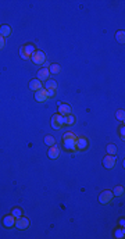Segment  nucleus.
Returning a JSON list of instances; mask_svg holds the SVG:
<instances>
[{"label":"nucleus","mask_w":125,"mask_h":239,"mask_svg":"<svg viewBox=\"0 0 125 239\" xmlns=\"http://www.w3.org/2000/svg\"><path fill=\"white\" fill-rule=\"evenodd\" d=\"M31 60H32L33 64H36V66H43V63L46 61V53L42 52V50H36V52L32 54Z\"/></svg>","instance_id":"nucleus-1"},{"label":"nucleus","mask_w":125,"mask_h":239,"mask_svg":"<svg viewBox=\"0 0 125 239\" xmlns=\"http://www.w3.org/2000/svg\"><path fill=\"white\" fill-rule=\"evenodd\" d=\"M113 199H114V193H113L111 190H103L99 196L100 204H107V203H110Z\"/></svg>","instance_id":"nucleus-2"},{"label":"nucleus","mask_w":125,"mask_h":239,"mask_svg":"<svg viewBox=\"0 0 125 239\" xmlns=\"http://www.w3.org/2000/svg\"><path fill=\"white\" fill-rule=\"evenodd\" d=\"M62 125H64V115L61 114H54L52 117V127L54 128V129H59V128H61Z\"/></svg>","instance_id":"nucleus-3"},{"label":"nucleus","mask_w":125,"mask_h":239,"mask_svg":"<svg viewBox=\"0 0 125 239\" xmlns=\"http://www.w3.org/2000/svg\"><path fill=\"white\" fill-rule=\"evenodd\" d=\"M115 163H117V157L113 156V154H107V156L103 159V166H104L106 168H109V170L115 167Z\"/></svg>","instance_id":"nucleus-4"},{"label":"nucleus","mask_w":125,"mask_h":239,"mask_svg":"<svg viewBox=\"0 0 125 239\" xmlns=\"http://www.w3.org/2000/svg\"><path fill=\"white\" fill-rule=\"evenodd\" d=\"M14 227H17V228L21 229V231H22V229H26L28 227H29V220L26 218V217L21 216L20 218L15 220V225H14Z\"/></svg>","instance_id":"nucleus-5"},{"label":"nucleus","mask_w":125,"mask_h":239,"mask_svg":"<svg viewBox=\"0 0 125 239\" xmlns=\"http://www.w3.org/2000/svg\"><path fill=\"white\" fill-rule=\"evenodd\" d=\"M35 99H36V102H39V103L46 102L47 99H49V96H47V90L45 88L36 90V92H35Z\"/></svg>","instance_id":"nucleus-6"},{"label":"nucleus","mask_w":125,"mask_h":239,"mask_svg":"<svg viewBox=\"0 0 125 239\" xmlns=\"http://www.w3.org/2000/svg\"><path fill=\"white\" fill-rule=\"evenodd\" d=\"M88 145H89V142H88V139H86V138H83V136L76 138V141H75L76 150H85V149L88 148Z\"/></svg>","instance_id":"nucleus-7"},{"label":"nucleus","mask_w":125,"mask_h":239,"mask_svg":"<svg viewBox=\"0 0 125 239\" xmlns=\"http://www.w3.org/2000/svg\"><path fill=\"white\" fill-rule=\"evenodd\" d=\"M38 79H39L40 82L42 81H45L46 82L47 79H50V71H49V68H40L39 71H38Z\"/></svg>","instance_id":"nucleus-8"},{"label":"nucleus","mask_w":125,"mask_h":239,"mask_svg":"<svg viewBox=\"0 0 125 239\" xmlns=\"http://www.w3.org/2000/svg\"><path fill=\"white\" fill-rule=\"evenodd\" d=\"M47 156H49L50 159H53V160H56V159H59V156H60V148L59 146H50V149H49V152H47Z\"/></svg>","instance_id":"nucleus-9"},{"label":"nucleus","mask_w":125,"mask_h":239,"mask_svg":"<svg viewBox=\"0 0 125 239\" xmlns=\"http://www.w3.org/2000/svg\"><path fill=\"white\" fill-rule=\"evenodd\" d=\"M75 141L76 139H62V145H64V148L67 150H76V146H75Z\"/></svg>","instance_id":"nucleus-10"},{"label":"nucleus","mask_w":125,"mask_h":239,"mask_svg":"<svg viewBox=\"0 0 125 239\" xmlns=\"http://www.w3.org/2000/svg\"><path fill=\"white\" fill-rule=\"evenodd\" d=\"M3 225L6 227V228H13L14 225H15V217L14 216H6L3 218Z\"/></svg>","instance_id":"nucleus-11"},{"label":"nucleus","mask_w":125,"mask_h":239,"mask_svg":"<svg viewBox=\"0 0 125 239\" xmlns=\"http://www.w3.org/2000/svg\"><path fill=\"white\" fill-rule=\"evenodd\" d=\"M59 114H61V115H68V114H71V107H69V104L59 103Z\"/></svg>","instance_id":"nucleus-12"},{"label":"nucleus","mask_w":125,"mask_h":239,"mask_svg":"<svg viewBox=\"0 0 125 239\" xmlns=\"http://www.w3.org/2000/svg\"><path fill=\"white\" fill-rule=\"evenodd\" d=\"M43 88V85H42V82L39 81V79H32V81L29 82V89L32 92H36V90H39V89H42Z\"/></svg>","instance_id":"nucleus-13"},{"label":"nucleus","mask_w":125,"mask_h":239,"mask_svg":"<svg viewBox=\"0 0 125 239\" xmlns=\"http://www.w3.org/2000/svg\"><path fill=\"white\" fill-rule=\"evenodd\" d=\"M11 32H13L11 26H8V25H0V35L3 36L4 39H6L7 36H10Z\"/></svg>","instance_id":"nucleus-14"},{"label":"nucleus","mask_w":125,"mask_h":239,"mask_svg":"<svg viewBox=\"0 0 125 239\" xmlns=\"http://www.w3.org/2000/svg\"><path fill=\"white\" fill-rule=\"evenodd\" d=\"M115 40L118 43H122V45L125 43V31L124 29H120L115 32Z\"/></svg>","instance_id":"nucleus-15"},{"label":"nucleus","mask_w":125,"mask_h":239,"mask_svg":"<svg viewBox=\"0 0 125 239\" xmlns=\"http://www.w3.org/2000/svg\"><path fill=\"white\" fill-rule=\"evenodd\" d=\"M49 71H50V75H56V74H59L60 71H61V67H60V64H57V63H53V64H50L49 67Z\"/></svg>","instance_id":"nucleus-16"},{"label":"nucleus","mask_w":125,"mask_h":239,"mask_svg":"<svg viewBox=\"0 0 125 239\" xmlns=\"http://www.w3.org/2000/svg\"><path fill=\"white\" fill-rule=\"evenodd\" d=\"M22 47H24L25 53H26V54H28L29 57H32V54H33L35 52H36V49H35V46H33V45H24Z\"/></svg>","instance_id":"nucleus-17"},{"label":"nucleus","mask_w":125,"mask_h":239,"mask_svg":"<svg viewBox=\"0 0 125 239\" xmlns=\"http://www.w3.org/2000/svg\"><path fill=\"white\" fill-rule=\"evenodd\" d=\"M45 89H57V82L54 79H47L45 82Z\"/></svg>","instance_id":"nucleus-18"},{"label":"nucleus","mask_w":125,"mask_h":239,"mask_svg":"<svg viewBox=\"0 0 125 239\" xmlns=\"http://www.w3.org/2000/svg\"><path fill=\"white\" fill-rule=\"evenodd\" d=\"M45 145H47V146H54V145H56V139H54V136H52V135H46V136H45Z\"/></svg>","instance_id":"nucleus-19"},{"label":"nucleus","mask_w":125,"mask_h":239,"mask_svg":"<svg viewBox=\"0 0 125 239\" xmlns=\"http://www.w3.org/2000/svg\"><path fill=\"white\" fill-rule=\"evenodd\" d=\"M75 122V117L73 114L64 115V125H73Z\"/></svg>","instance_id":"nucleus-20"},{"label":"nucleus","mask_w":125,"mask_h":239,"mask_svg":"<svg viewBox=\"0 0 125 239\" xmlns=\"http://www.w3.org/2000/svg\"><path fill=\"white\" fill-rule=\"evenodd\" d=\"M113 193H114V196H122L124 195V186L122 185H118V186H115L114 190H113Z\"/></svg>","instance_id":"nucleus-21"},{"label":"nucleus","mask_w":125,"mask_h":239,"mask_svg":"<svg viewBox=\"0 0 125 239\" xmlns=\"http://www.w3.org/2000/svg\"><path fill=\"white\" fill-rule=\"evenodd\" d=\"M115 117H117V120L121 122L125 121V111L122 110V108H120V110H117V113H115Z\"/></svg>","instance_id":"nucleus-22"},{"label":"nucleus","mask_w":125,"mask_h":239,"mask_svg":"<svg viewBox=\"0 0 125 239\" xmlns=\"http://www.w3.org/2000/svg\"><path fill=\"white\" fill-rule=\"evenodd\" d=\"M114 236H115L117 239H124V238H125V231H124V228H118V229H115Z\"/></svg>","instance_id":"nucleus-23"},{"label":"nucleus","mask_w":125,"mask_h":239,"mask_svg":"<svg viewBox=\"0 0 125 239\" xmlns=\"http://www.w3.org/2000/svg\"><path fill=\"white\" fill-rule=\"evenodd\" d=\"M11 216L15 217V220H17V218H20V217L22 216V209H18V207L13 209V210H11Z\"/></svg>","instance_id":"nucleus-24"},{"label":"nucleus","mask_w":125,"mask_h":239,"mask_svg":"<svg viewBox=\"0 0 125 239\" xmlns=\"http://www.w3.org/2000/svg\"><path fill=\"white\" fill-rule=\"evenodd\" d=\"M107 153L115 156V153H117V146H115V145H113V143L107 145Z\"/></svg>","instance_id":"nucleus-25"},{"label":"nucleus","mask_w":125,"mask_h":239,"mask_svg":"<svg viewBox=\"0 0 125 239\" xmlns=\"http://www.w3.org/2000/svg\"><path fill=\"white\" fill-rule=\"evenodd\" d=\"M62 139H76V136L73 132H66V134L62 135Z\"/></svg>","instance_id":"nucleus-26"},{"label":"nucleus","mask_w":125,"mask_h":239,"mask_svg":"<svg viewBox=\"0 0 125 239\" xmlns=\"http://www.w3.org/2000/svg\"><path fill=\"white\" fill-rule=\"evenodd\" d=\"M20 56H21V59H24V60H29L31 57L28 56V54H26L25 53V50H24V47H21L20 49Z\"/></svg>","instance_id":"nucleus-27"},{"label":"nucleus","mask_w":125,"mask_h":239,"mask_svg":"<svg viewBox=\"0 0 125 239\" xmlns=\"http://www.w3.org/2000/svg\"><path fill=\"white\" fill-rule=\"evenodd\" d=\"M46 90H47V96H49V99L56 96V89H46Z\"/></svg>","instance_id":"nucleus-28"},{"label":"nucleus","mask_w":125,"mask_h":239,"mask_svg":"<svg viewBox=\"0 0 125 239\" xmlns=\"http://www.w3.org/2000/svg\"><path fill=\"white\" fill-rule=\"evenodd\" d=\"M118 131H120V136H121V139L124 141V139H125V127H124V125L120 128Z\"/></svg>","instance_id":"nucleus-29"},{"label":"nucleus","mask_w":125,"mask_h":239,"mask_svg":"<svg viewBox=\"0 0 125 239\" xmlns=\"http://www.w3.org/2000/svg\"><path fill=\"white\" fill-rule=\"evenodd\" d=\"M4 46H6V39H4L3 36L0 35V50L4 49Z\"/></svg>","instance_id":"nucleus-30"},{"label":"nucleus","mask_w":125,"mask_h":239,"mask_svg":"<svg viewBox=\"0 0 125 239\" xmlns=\"http://www.w3.org/2000/svg\"><path fill=\"white\" fill-rule=\"evenodd\" d=\"M120 227H121V228H124V227H125V220L124 218L120 220Z\"/></svg>","instance_id":"nucleus-31"},{"label":"nucleus","mask_w":125,"mask_h":239,"mask_svg":"<svg viewBox=\"0 0 125 239\" xmlns=\"http://www.w3.org/2000/svg\"><path fill=\"white\" fill-rule=\"evenodd\" d=\"M43 67H45V68H49V67H50V63L49 61H45V63H43Z\"/></svg>","instance_id":"nucleus-32"}]
</instances>
